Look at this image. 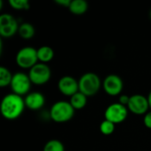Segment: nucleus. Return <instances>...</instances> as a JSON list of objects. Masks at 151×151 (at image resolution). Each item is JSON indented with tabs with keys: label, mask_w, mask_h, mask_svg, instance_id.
I'll return each mask as SVG.
<instances>
[{
	"label": "nucleus",
	"mask_w": 151,
	"mask_h": 151,
	"mask_svg": "<svg viewBox=\"0 0 151 151\" xmlns=\"http://www.w3.org/2000/svg\"><path fill=\"white\" fill-rule=\"evenodd\" d=\"M13 74L10 72V70L4 66L0 67V87L4 88L10 86Z\"/></svg>",
	"instance_id": "17"
},
{
	"label": "nucleus",
	"mask_w": 151,
	"mask_h": 151,
	"mask_svg": "<svg viewBox=\"0 0 151 151\" xmlns=\"http://www.w3.org/2000/svg\"><path fill=\"white\" fill-rule=\"evenodd\" d=\"M58 88L62 95L71 97L79 92V81L73 76L65 75L59 79Z\"/></svg>",
	"instance_id": "11"
},
{
	"label": "nucleus",
	"mask_w": 151,
	"mask_h": 151,
	"mask_svg": "<svg viewBox=\"0 0 151 151\" xmlns=\"http://www.w3.org/2000/svg\"><path fill=\"white\" fill-rule=\"evenodd\" d=\"M25 108L26 104L24 98L14 93L5 95L0 104L1 114L8 120L17 119L23 113Z\"/></svg>",
	"instance_id": "1"
},
{
	"label": "nucleus",
	"mask_w": 151,
	"mask_h": 151,
	"mask_svg": "<svg viewBox=\"0 0 151 151\" xmlns=\"http://www.w3.org/2000/svg\"><path fill=\"white\" fill-rule=\"evenodd\" d=\"M37 57L40 63L47 64L54 58V50L51 47L44 45L37 49Z\"/></svg>",
	"instance_id": "13"
},
{
	"label": "nucleus",
	"mask_w": 151,
	"mask_h": 151,
	"mask_svg": "<svg viewBox=\"0 0 151 151\" xmlns=\"http://www.w3.org/2000/svg\"><path fill=\"white\" fill-rule=\"evenodd\" d=\"M9 4L17 11H27L30 8V4L27 0H9Z\"/></svg>",
	"instance_id": "19"
},
{
	"label": "nucleus",
	"mask_w": 151,
	"mask_h": 151,
	"mask_svg": "<svg viewBox=\"0 0 151 151\" xmlns=\"http://www.w3.org/2000/svg\"><path fill=\"white\" fill-rule=\"evenodd\" d=\"M69 102L75 111L76 110H81L87 105L88 96H86L84 94H82L81 92L79 91L76 94H74L73 96L70 97Z\"/></svg>",
	"instance_id": "16"
},
{
	"label": "nucleus",
	"mask_w": 151,
	"mask_h": 151,
	"mask_svg": "<svg viewBox=\"0 0 151 151\" xmlns=\"http://www.w3.org/2000/svg\"><path fill=\"white\" fill-rule=\"evenodd\" d=\"M43 151H65V146L59 140H50L43 147Z\"/></svg>",
	"instance_id": "18"
},
{
	"label": "nucleus",
	"mask_w": 151,
	"mask_h": 151,
	"mask_svg": "<svg viewBox=\"0 0 151 151\" xmlns=\"http://www.w3.org/2000/svg\"><path fill=\"white\" fill-rule=\"evenodd\" d=\"M127 109L130 112L135 115H145L149 111V109H150L148 97L141 94L131 96L127 104Z\"/></svg>",
	"instance_id": "10"
},
{
	"label": "nucleus",
	"mask_w": 151,
	"mask_h": 151,
	"mask_svg": "<svg viewBox=\"0 0 151 151\" xmlns=\"http://www.w3.org/2000/svg\"><path fill=\"white\" fill-rule=\"evenodd\" d=\"M28 76L32 84L37 86L44 85L50 80L51 70L47 64L37 63L31 69H29Z\"/></svg>",
	"instance_id": "5"
},
{
	"label": "nucleus",
	"mask_w": 151,
	"mask_h": 151,
	"mask_svg": "<svg viewBox=\"0 0 151 151\" xmlns=\"http://www.w3.org/2000/svg\"><path fill=\"white\" fill-rule=\"evenodd\" d=\"M99 128H100V132L103 134L110 135L115 130V124H113L112 122H111V121H109L107 119H104V121L101 122Z\"/></svg>",
	"instance_id": "20"
},
{
	"label": "nucleus",
	"mask_w": 151,
	"mask_h": 151,
	"mask_svg": "<svg viewBox=\"0 0 151 151\" xmlns=\"http://www.w3.org/2000/svg\"><path fill=\"white\" fill-rule=\"evenodd\" d=\"M79 91L86 96H93L96 95L103 87L100 77L95 73H86L79 79Z\"/></svg>",
	"instance_id": "3"
},
{
	"label": "nucleus",
	"mask_w": 151,
	"mask_h": 151,
	"mask_svg": "<svg viewBox=\"0 0 151 151\" xmlns=\"http://www.w3.org/2000/svg\"><path fill=\"white\" fill-rule=\"evenodd\" d=\"M124 88V82L120 76L117 74H109L103 81V88L104 92L111 96H120Z\"/></svg>",
	"instance_id": "9"
},
{
	"label": "nucleus",
	"mask_w": 151,
	"mask_h": 151,
	"mask_svg": "<svg viewBox=\"0 0 151 151\" xmlns=\"http://www.w3.org/2000/svg\"><path fill=\"white\" fill-rule=\"evenodd\" d=\"M148 101H149V104H150V108L151 110V90L150 92L149 93V95H148Z\"/></svg>",
	"instance_id": "24"
},
{
	"label": "nucleus",
	"mask_w": 151,
	"mask_h": 151,
	"mask_svg": "<svg viewBox=\"0 0 151 151\" xmlns=\"http://www.w3.org/2000/svg\"><path fill=\"white\" fill-rule=\"evenodd\" d=\"M71 0H55V3L61 5V6H65V7H69L70 4H71Z\"/></svg>",
	"instance_id": "23"
},
{
	"label": "nucleus",
	"mask_w": 151,
	"mask_h": 151,
	"mask_svg": "<svg viewBox=\"0 0 151 151\" xmlns=\"http://www.w3.org/2000/svg\"><path fill=\"white\" fill-rule=\"evenodd\" d=\"M143 123L145 125V127L149 129H151V110L149 111L143 118Z\"/></svg>",
	"instance_id": "21"
},
{
	"label": "nucleus",
	"mask_w": 151,
	"mask_h": 151,
	"mask_svg": "<svg viewBox=\"0 0 151 151\" xmlns=\"http://www.w3.org/2000/svg\"><path fill=\"white\" fill-rule=\"evenodd\" d=\"M128 111H129L127 106L120 104L119 102L113 103L106 108L104 111V118L105 119L117 125L124 122L127 119Z\"/></svg>",
	"instance_id": "7"
},
{
	"label": "nucleus",
	"mask_w": 151,
	"mask_h": 151,
	"mask_svg": "<svg viewBox=\"0 0 151 151\" xmlns=\"http://www.w3.org/2000/svg\"><path fill=\"white\" fill-rule=\"evenodd\" d=\"M68 9L74 15H82L88 11V4L85 0H73Z\"/></svg>",
	"instance_id": "14"
},
{
	"label": "nucleus",
	"mask_w": 151,
	"mask_h": 151,
	"mask_svg": "<svg viewBox=\"0 0 151 151\" xmlns=\"http://www.w3.org/2000/svg\"><path fill=\"white\" fill-rule=\"evenodd\" d=\"M75 113V110L67 101H58L54 103L50 110L49 116L56 123H65L70 121Z\"/></svg>",
	"instance_id": "2"
},
{
	"label": "nucleus",
	"mask_w": 151,
	"mask_h": 151,
	"mask_svg": "<svg viewBox=\"0 0 151 151\" xmlns=\"http://www.w3.org/2000/svg\"><path fill=\"white\" fill-rule=\"evenodd\" d=\"M32 82L29 79L28 74L25 73L19 72L13 74L10 87L12 93L19 95L20 96H27L30 91Z\"/></svg>",
	"instance_id": "6"
},
{
	"label": "nucleus",
	"mask_w": 151,
	"mask_h": 151,
	"mask_svg": "<svg viewBox=\"0 0 151 151\" xmlns=\"http://www.w3.org/2000/svg\"><path fill=\"white\" fill-rule=\"evenodd\" d=\"M17 19L10 13L0 15V35L3 38H11L19 30Z\"/></svg>",
	"instance_id": "8"
},
{
	"label": "nucleus",
	"mask_w": 151,
	"mask_h": 151,
	"mask_svg": "<svg viewBox=\"0 0 151 151\" xmlns=\"http://www.w3.org/2000/svg\"><path fill=\"white\" fill-rule=\"evenodd\" d=\"M25 104L26 107L28 108L31 111H39L41 110L46 102L45 96H43V94H42L41 92L38 91H34V92H30L28 93L25 98Z\"/></svg>",
	"instance_id": "12"
},
{
	"label": "nucleus",
	"mask_w": 151,
	"mask_h": 151,
	"mask_svg": "<svg viewBox=\"0 0 151 151\" xmlns=\"http://www.w3.org/2000/svg\"><path fill=\"white\" fill-rule=\"evenodd\" d=\"M129 100H130V96H127V95H125V94H121L119 96V103L122 105H125L127 107V104L129 103Z\"/></svg>",
	"instance_id": "22"
},
{
	"label": "nucleus",
	"mask_w": 151,
	"mask_h": 151,
	"mask_svg": "<svg viewBox=\"0 0 151 151\" xmlns=\"http://www.w3.org/2000/svg\"><path fill=\"white\" fill-rule=\"evenodd\" d=\"M150 19H151V10H150Z\"/></svg>",
	"instance_id": "25"
},
{
	"label": "nucleus",
	"mask_w": 151,
	"mask_h": 151,
	"mask_svg": "<svg viewBox=\"0 0 151 151\" xmlns=\"http://www.w3.org/2000/svg\"><path fill=\"white\" fill-rule=\"evenodd\" d=\"M18 34L19 35V36L21 38L28 40V39H31L34 37V35L35 34V28L31 23L23 22L19 26Z\"/></svg>",
	"instance_id": "15"
},
{
	"label": "nucleus",
	"mask_w": 151,
	"mask_h": 151,
	"mask_svg": "<svg viewBox=\"0 0 151 151\" xmlns=\"http://www.w3.org/2000/svg\"><path fill=\"white\" fill-rule=\"evenodd\" d=\"M18 66L22 69H31L38 63L37 49L31 46H26L19 50L15 57Z\"/></svg>",
	"instance_id": "4"
}]
</instances>
